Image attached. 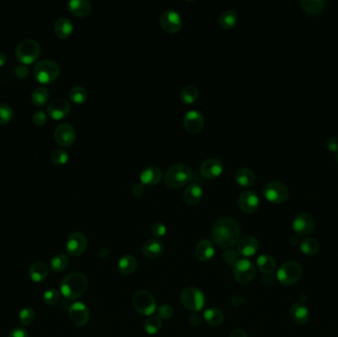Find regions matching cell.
<instances>
[{
    "label": "cell",
    "mask_w": 338,
    "mask_h": 337,
    "mask_svg": "<svg viewBox=\"0 0 338 337\" xmlns=\"http://www.w3.org/2000/svg\"><path fill=\"white\" fill-rule=\"evenodd\" d=\"M203 192V187L198 182H191L183 193L184 201L189 205H196L201 201Z\"/></svg>",
    "instance_id": "25"
},
{
    "label": "cell",
    "mask_w": 338,
    "mask_h": 337,
    "mask_svg": "<svg viewBox=\"0 0 338 337\" xmlns=\"http://www.w3.org/2000/svg\"><path fill=\"white\" fill-rule=\"evenodd\" d=\"M292 227L298 237H306L314 232L315 221L310 214L302 213L295 217Z\"/></svg>",
    "instance_id": "13"
},
{
    "label": "cell",
    "mask_w": 338,
    "mask_h": 337,
    "mask_svg": "<svg viewBox=\"0 0 338 337\" xmlns=\"http://www.w3.org/2000/svg\"><path fill=\"white\" fill-rule=\"evenodd\" d=\"M69 96L74 103L82 104L86 101V99L88 97V92L83 86L75 85V86L71 88V90L69 92Z\"/></svg>",
    "instance_id": "38"
},
{
    "label": "cell",
    "mask_w": 338,
    "mask_h": 337,
    "mask_svg": "<svg viewBox=\"0 0 338 337\" xmlns=\"http://www.w3.org/2000/svg\"><path fill=\"white\" fill-rule=\"evenodd\" d=\"M162 171L157 166H147L142 170L140 174L141 183L144 185H155L162 179Z\"/></svg>",
    "instance_id": "23"
},
{
    "label": "cell",
    "mask_w": 338,
    "mask_h": 337,
    "mask_svg": "<svg viewBox=\"0 0 338 337\" xmlns=\"http://www.w3.org/2000/svg\"><path fill=\"white\" fill-rule=\"evenodd\" d=\"M13 110L7 103H0V124H6L12 119Z\"/></svg>",
    "instance_id": "44"
},
{
    "label": "cell",
    "mask_w": 338,
    "mask_h": 337,
    "mask_svg": "<svg viewBox=\"0 0 338 337\" xmlns=\"http://www.w3.org/2000/svg\"><path fill=\"white\" fill-rule=\"evenodd\" d=\"M48 268L46 263L35 262L29 269V277L35 283H41L48 277Z\"/></svg>",
    "instance_id": "27"
},
{
    "label": "cell",
    "mask_w": 338,
    "mask_h": 337,
    "mask_svg": "<svg viewBox=\"0 0 338 337\" xmlns=\"http://www.w3.org/2000/svg\"><path fill=\"white\" fill-rule=\"evenodd\" d=\"M67 251L72 256H80L87 247V239L81 232H73L67 241Z\"/></svg>",
    "instance_id": "14"
},
{
    "label": "cell",
    "mask_w": 338,
    "mask_h": 337,
    "mask_svg": "<svg viewBox=\"0 0 338 337\" xmlns=\"http://www.w3.org/2000/svg\"><path fill=\"white\" fill-rule=\"evenodd\" d=\"M54 141L62 146L73 145L76 138V132L73 126L69 123L60 124L53 132Z\"/></svg>",
    "instance_id": "16"
},
{
    "label": "cell",
    "mask_w": 338,
    "mask_h": 337,
    "mask_svg": "<svg viewBox=\"0 0 338 337\" xmlns=\"http://www.w3.org/2000/svg\"><path fill=\"white\" fill-rule=\"evenodd\" d=\"M260 200L258 195L251 190L242 192L239 198V206L246 214H252L259 208Z\"/></svg>",
    "instance_id": "18"
},
{
    "label": "cell",
    "mask_w": 338,
    "mask_h": 337,
    "mask_svg": "<svg viewBox=\"0 0 338 337\" xmlns=\"http://www.w3.org/2000/svg\"><path fill=\"white\" fill-rule=\"evenodd\" d=\"M71 109V103L66 98L57 97L48 104L47 112L52 119L61 120L70 114Z\"/></svg>",
    "instance_id": "15"
},
{
    "label": "cell",
    "mask_w": 338,
    "mask_h": 337,
    "mask_svg": "<svg viewBox=\"0 0 338 337\" xmlns=\"http://www.w3.org/2000/svg\"><path fill=\"white\" fill-rule=\"evenodd\" d=\"M68 7L73 14L78 17H85L91 11V3L88 0H70Z\"/></svg>",
    "instance_id": "26"
},
{
    "label": "cell",
    "mask_w": 338,
    "mask_h": 337,
    "mask_svg": "<svg viewBox=\"0 0 338 337\" xmlns=\"http://www.w3.org/2000/svg\"><path fill=\"white\" fill-rule=\"evenodd\" d=\"M133 306L138 313L145 316L152 315L157 309L154 297L145 290H140L134 295Z\"/></svg>",
    "instance_id": "7"
},
{
    "label": "cell",
    "mask_w": 338,
    "mask_h": 337,
    "mask_svg": "<svg viewBox=\"0 0 338 337\" xmlns=\"http://www.w3.org/2000/svg\"><path fill=\"white\" fill-rule=\"evenodd\" d=\"M54 33L58 37L65 39L72 35L73 31V24L71 19L67 17H61L59 18L53 26Z\"/></svg>",
    "instance_id": "28"
},
{
    "label": "cell",
    "mask_w": 338,
    "mask_h": 337,
    "mask_svg": "<svg viewBox=\"0 0 338 337\" xmlns=\"http://www.w3.org/2000/svg\"><path fill=\"white\" fill-rule=\"evenodd\" d=\"M43 299H44V303L46 305H48V306H54L60 301V293L58 292V290H48V291H46L44 293Z\"/></svg>",
    "instance_id": "43"
},
{
    "label": "cell",
    "mask_w": 338,
    "mask_h": 337,
    "mask_svg": "<svg viewBox=\"0 0 338 337\" xmlns=\"http://www.w3.org/2000/svg\"><path fill=\"white\" fill-rule=\"evenodd\" d=\"M327 148L331 152H338V137H330L326 142Z\"/></svg>",
    "instance_id": "51"
},
{
    "label": "cell",
    "mask_w": 338,
    "mask_h": 337,
    "mask_svg": "<svg viewBox=\"0 0 338 337\" xmlns=\"http://www.w3.org/2000/svg\"><path fill=\"white\" fill-rule=\"evenodd\" d=\"M259 248V243L256 238L248 236L243 238L238 243V253L244 257L248 258L256 254Z\"/></svg>",
    "instance_id": "20"
},
{
    "label": "cell",
    "mask_w": 338,
    "mask_h": 337,
    "mask_svg": "<svg viewBox=\"0 0 338 337\" xmlns=\"http://www.w3.org/2000/svg\"><path fill=\"white\" fill-rule=\"evenodd\" d=\"M6 61H7V57H6V54H5L4 52L0 51V67H2V66L6 63Z\"/></svg>",
    "instance_id": "56"
},
{
    "label": "cell",
    "mask_w": 338,
    "mask_h": 337,
    "mask_svg": "<svg viewBox=\"0 0 338 337\" xmlns=\"http://www.w3.org/2000/svg\"><path fill=\"white\" fill-rule=\"evenodd\" d=\"M196 257L201 262L210 261L215 255V247L213 242L209 240H202L196 246Z\"/></svg>",
    "instance_id": "22"
},
{
    "label": "cell",
    "mask_w": 338,
    "mask_h": 337,
    "mask_svg": "<svg viewBox=\"0 0 338 337\" xmlns=\"http://www.w3.org/2000/svg\"><path fill=\"white\" fill-rule=\"evenodd\" d=\"M242 234L239 222L231 217H221L214 223L211 232L213 241L220 247L231 248L240 241Z\"/></svg>",
    "instance_id": "1"
},
{
    "label": "cell",
    "mask_w": 338,
    "mask_h": 337,
    "mask_svg": "<svg viewBox=\"0 0 338 337\" xmlns=\"http://www.w3.org/2000/svg\"><path fill=\"white\" fill-rule=\"evenodd\" d=\"M156 312H157V316L163 320H167L169 318H171L174 313L173 308L168 304H162L156 309Z\"/></svg>",
    "instance_id": "47"
},
{
    "label": "cell",
    "mask_w": 338,
    "mask_h": 337,
    "mask_svg": "<svg viewBox=\"0 0 338 337\" xmlns=\"http://www.w3.org/2000/svg\"><path fill=\"white\" fill-rule=\"evenodd\" d=\"M192 179V171L188 165L176 163L170 166L165 174L164 181L170 188H179L190 182Z\"/></svg>",
    "instance_id": "3"
},
{
    "label": "cell",
    "mask_w": 338,
    "mask_h": 337,
    "mask_svg": "<svg viewBox=\"0 0 338 337\" xmlns=\"http://www.w3.org/2000/svg\"><path fill=\"white\" fill-rule=\"evenodd\" d=\"M69 262H70V259L68 257V255H66V254H59V255L54 256L50 260L49 267H50V269H51L52 272L59 273V272L64 271L68 267Z\"/></svg>",
    "instance_id": "39"
},
{
    "label": "cell",
    "mask_w": 338,
    "mask_h": 337,
    "mask_svg": "<svg viewBox=\"0 0 338 337\" xmlns=\"http://www.w3.org/2000/svg\"><path fill=\"white\" fill-rule=\"evenodd\" d=\"M166 232H167V230H166L165 224L162 223V222H160V221H156V222H154V223L151 226V228H150V233H151V235H152L154 238H156V239H159V238L164 237V236L166 235Z\"/></svg>",
    "instance_id": "46"
},
{
    "label": "cell",
    "mask_w": 338,
    "mask_h": 337,
    "mask_svg": "<svg viewBox=\"0 0 338 337\" xmlns=\"http://www.w3.org/2000/svg\"><path fill=\"white\" fill-rule=\"evenodd\" d=\"M205 124V119H204V115L196 110V109H191L189 110L185 115H184V119H183V125L185 127V129L192 133V134H197L199 133Z\"/></svg>",
    "instance_id": "17"
},
{
    "label": "cell",
    "mask_w": 338,
    "mask_h": 337,
    "mask_svg": "<svg viewBox=\"0 0 338 337\" xmlns=\"http://www.w3.org/2000/svg\"><path fill=\"white\" fill-rule=\"evenodd\" d=\"M256 266L258 270L263 274H272L277 267V262L271 255H260L256 260Z\"/></svg>",
    "instance_id": "31"
},
{
    "label": "cell",
    "mask_w": 338,
    "mask_h": 337,
    "mask_svg": "<svg viewBox=\"0 0 338 337\" xmlns=\"http://www.w3.org/2000/svg\"><path fill=\"white\" fill-rule=\"evenodd\" d=\"M138 268V261L135 256L131 254L124 255L118 262V270L123 275H131Z\"/></svg>",
    "instance_id": "30"
},
{
    "label": "cell",
    "mask_w": 338,
    "mask_h": 337,
    "mask_svg": "<svg viewBox=\"0 0 338 337\" xmlns=\"http://www.w3.org/2000/svg\"><path fill=\"white\" fill-rule=\"evenodd\" d=\"M35 317H36V313L32 308H25L23 310H21V312L19 313L20 323L24 326L33 323V321L35 320Z\"/></svg>",
    "instance_id": "42"
},
{
    "label": "cell",
    "mask_w": 338,
    "mask_h": 337,
    "mask_svg": "<svg viewBox=\"0 0 338 337\" xmlns=\"http://www.w3.org/2000/svg\"><path fill=\"white\" fill-rule=\"evenodd\" d=\"M239 21V16L236 10L227 9L222 11L218 17V23L224 29H231L235 27Z\"/></svg>",
    "instance_id": "33"
},
{
    "label": "cell",
    "mask_w": 338,
    "mask_h": 337,
    "mask_svg": "<svg viewBox=\"0 0 338 337\" xmlns=\"http://www.w3.org/2000/svg\"><path fill=\"white\" fill-rule=\"evenodd\" d=\"M51 161L57 165H63L69 161L70 153L65 148H57L51 152Z\"/></svg>",
    "instance_id": "41"
},
{
    "label": "cell",
    "mask_w": 338,
    "mask_h": 337,
    "mask_svg": "<svg viewBox=\"0 0 338 337\" xmlns=\"http://www.w3.org/2000/svg\"><path fill=\"white\" fill-rule=\"evenodd\" d=\"M300 247H301V250L304 254L309 255V256H313L318 252L319 243L315 239L308 238V239H305L304 241L301 242Z\"/></svg>",
    "instance_id": "37"
},
{
    "label": "cell",
    "mask_w": 338,
    "mask_h": 337,
    "mask_svg": "<svg viewBox=\"0 0 338 337\" xmlns=\"http://www.w3.org/2000/svg\"><path fill=\"white\" fill-rule=\"evenodd\" d=\"M199 96V90L195 85H187L181 91V100L185 104H192Z\"/></svg>",
    "instance_id": "40"
},
{
    "label": "cell",
    "mask_w": 338,
    "mask_h": 337,
    "mask_svg": "<svg viewBox=\"0 0 338 337\" xmlns=\"http://www.w3.org/2000/svg\"><path fill=\"white\" fill-rule=\"evenodd\" d=\"M162 327V321L161 318H159L157 315H150L145 320L144 324L145 331L149 335L156 334Z\"/></svg>",
    "instance_id": "35"
},
{
    "label": "cell",
    "mask_w": 338,
    "mask_h": 337,
    "mask_svg": "<svg viewBox=\"0 0 338 337\" xmlns=\"http://www.w3.org/2000/svg\"><path fill=\"white\" fill-rule=\"evenodd\" d=\"M182 305L192 313H199L206 304V298L201 290L195 287L185 288L180 294Z\"/></svg>",
    "instance_id": "5"
},
{
    "label": "cell",
    "mask_w": 338,
    "mask_h": 337,
    "mask_svg": "<svg viewBox=\"0 0 338 337\" xmlns=\"http://www.w3.org/2000/svg\"><path fill=\"white\" fill-rule=\"evenodd\" d=\"M189 323L193 327H198L202 323V317L197 313H193L189 316Z\"/></svg>",
    "instance_id": "52"
},
{
    "label": "cell",
    "mask_w": 338,
    "mask_h": 337,
    "mask_svg": "<svg viewBox=\"0 0 338 337\" xmlns=\"http://www.w3.org/2000/svg\"><path fill=\"white\" fill-rule=\"evenodd\" d=\"M255 266L247 258L240 259L234 267V276L238 283L246 285L255 277Z\"/></svg>",
    "instance_id": "10"
},
{
    "label": "cell",
    "mask_w": 338,
    "mask_h": 337,
    "mask_svg": "<svg viewBox=\"0 0 338 337\" xmlns=\"http://www.w3.org/2000/svg\"><path fill=\"white\" fill-rule=\"evenodd\" d=\"M32 120H33L35 125H37V126H42V125H44V124L46 123V121H47V115H46L45 111H43V110H39V111H37V112L34 113L33 117H32Z\"/></svg>",
    "instance_id": "48"
},
{
    "label": "cell",
    "mask_w": 338,
    "mask_h": 337,
    "mask_svg": "<svg viewBox=\"0 0 338 337\" xmlns=\"http://www.w3.org/2000/svg\"><path fill=\"white\" fill-rule=\"evenodd\" d=\"M165 251V245L159 240H149L142 247V252L146 258L154 259L160 257Z\"/></svg>",
    "instance_id": "21"
},
{
    "label": "cell",
    "mask_w": 338,
    "mask_h": 337,
    "mask_svg": "<svg viewBox=\"0 0 338 337\" xmlns=\"http://www.w3.org/2000/svg\"><path fill=\"white\" fill-rule=\"evenodd\" d=\"M303 274V268L296 261H288L281 265L277 271V280L284 286L297 283Z\"/></svg>",
    "instance_id": "8"
},
{
    "label": "cell",
    "mask_w": 338,
    "mask_h": 337,
    "mask_svg": "<svg viewBox=\"0 0 338 337\" xmlns=\"http://www.w3.org/2000/svg\"><path fill=\"white\" fill-rule=\"evenodd\" d=\"M203 317H204V320L212 326H218L224 320V314L217 308L208 309L207 311H205Z\"/></svg>",
    "instance_id": "34"
},
{
    "label": "cell",
    "mask_w": 338,
    "mask_h": 337,
    "mask_svg": "<svg viewBox=\"0 0 338 337\" xmlns=\"http://www.w3.org/2000/svg\"><path fill=\"white\" fill-rule=\"evenodd\" d=\"M236 180L239 185L242 187H248L255 181V174L252 169L248 167L240 168L236 173Z\"/></svg>",
    "instance_id": "32"
},
{
    "label": "cell",
    "mask_w": 338,
    "mask_h": 337,
    "mask_svg": "<svg viewBox=\"0 0 338 337\" xmlns=\"http://www.w3.org/2000/svg\"><path fill=\"white\" fill-rule=\"evenodd\" d=\"M292 320L297 324H305L310 319V311L303 303H295L290 309Z\"/></svg>",
    "instance_id": "24"
},
{
    "label": "cell",
    "mask_w": 338,
    "mask_h": 337,
    "mask_svg": "<svg viewBox=\"0 0 338 337\" xmlns=\"http://www.w3.org/2000/svg\"><path fill=\"white\" fill-rule=\"evenodd\" d=\"M41 51L40 44L34 39H25L22 40L15 48L16 58L22 64H32L35 62Z\"/></svg>",
    "instance_id": "6"
},
{
    "label": "cell",
    "mask_w": 338,
    "mask_h": 337,
    "mask_svg": "<svg viewBox=\"0 0 338 337\" xmlns=\"http://www.w3.org/2000/svg\"><path fill=\"white\" fill-rule=\"evenodd\" d=\"M200 172L205 178L214 179L223 172V164L217 157H210L203 161L200 166Z\"/></svg>",
    "instance_id": "19"
},
{
    "label": "cell",
    "mask_w": 338,
    "mask_h": 337,
    "mask_svg": "<svg viewBox=\"0 0 338 337\" xmlns=\"http://www.w3.org/2000/svg\"><path fill=\"white\" fill-rule=\"evenodd\" d=\"M132 193L135 197H142L145 193V185L141 182L136 183L133 187H132Z\"/></svg>",
    "instance_id": "50"
},
{
    "label": "cell",
    "mask_w": 338,
    "mask_h": 337,
    "mask_svg": "<svg viewBox=\"0 0 338 337\" xmlns=\"http://www.w3.org/2000/svg\"><path fill=\"white\" fill-rule=\"evenodd\" d=\"M230 337H247V334L242 328H236L231 332Z\"/></svg>",
    "instance_id": "55"
},
{
    "label": "cell",
    "mask_w": 338,
    "mask_h": 337,
    "mask_svg": "<svg viewBox=\"0 0 338 337\" xmlns=\"http://www.w3.org/2000/svg\"><path fill=\"white\" fill-rule=\"evenodd\" d=\"M222 257H223V260L227 264L233 266V267H235L240 260L239 259V253L236 250L231 249V248H228L223 251Z\"/></svg>",
    "instance_id": "45"
},
{
    "label": "cell",
    "mask_w": 338,
    "mask_h": 337,
    "mask_svg": "<svg viewBox=\"0 0 338 337\" xmlns=\"http://www.w3.org/2000/svg\"><path fill=\"white\" fill-rule=\"evenodd\" d=\"M327 3L326 0H302L300 2L304 11L310 15H316L323 11Z\"/></svg>",
    "instance_id": "29"
},
{
    "label": "cell",
    "mask_w": 338,
    "mask_h": 337,
    "mask_svg": "<svg viewBox=\"0 0 338 337\" xmlns=\"http://www.w3.org/2000/svg\"><path fill=\"white\" fill-rule=\"evenodd\" d=\"M48 96H49V93L46 87L38 86L33 90L31 94V100L35 105L43 106L48 102Z\"/></svg>",
    "instance_id": "36"
},
{
    "label": "cell",
    "mask_w": 338,
    "mask_h": 337,
    "mask_svg": "<svg viewBox=\"0 0 338 337\" xmlns=\"http://www.w3.org/2000/svg\"><path fill=\"white\" fill-rule=\"evenodd\" d=\"M336 160H337V162H338V152H337V153H336Z\"/></svg>",
    "instance_id": "57"
},
{
    "label": "cell",
    "mask_w": 338,
    "mask_h": 337,
    "mask_svg": "<svg viewBox=\"0 0 338 337\" xmlns=\"http://www.w3.org/2000/svg\"><path fill=\"white\" fill-rule=\"evenodd\" d=\"M61 73L60 66L52 60H42L36 64L34 68V75L41 83H49L55 80Z\"/></svg>",
    "instance_id": "4"
},
{
    "label": "cell",
    "mask_w": 338,
    "mask_h": 337,
    "mask_svg": "<svg viewBox=\"0 0 338 337\" xmlns=\"http://www.w3.org/2000/svg\"><path fill=\"white\" fill-rule=\"evenodd\" d=\"M245 300L242 296H239V295H236L234 297H232L231 299V303H232V306H235V307H239V306H242L244 304Z\"/></svg>",
    "instance_id": "54"
},
{
    "label": "cell",
    "mask_w": 338,
    "mask_h": 337,
    "mask_svg": "<svg viewBox=\"0 0 338 337\" xmlns=\"http://www.w3.org/2000/svg\"><path fill=\"white\" fill-rule=\"evenodd\" d=\"M263 195L269 202L273 204H283L289 198V189L281 181L272 180L267 182L263 187Z\"/></svg>",
    "instance_id": "9"
},
{
    "label": "cell",
    "mask_w": 338,
    "mask_h": 337,
    "mask_svg": "<svg viewBox=\"0 0 338 337\" xmlns=\"http://www.w3.org/2000/svg\"><path fill=\"white\" fill-rule=\"evenodd\" d=\"M7 337H29V333L25 328L15 327L9 332Z\"/></svg>",
    "instance_id": "49"
},
{
    "label": "cell",
    "mask_w": 338,
    "mask_h": 337,
    "mask_svg": "<svg viewBox=\"0 0 338 337\" xmlns=\"http://www.w3.org/2000/svg\"><path fill=\"white\" fill-rule=\"evenodd\" d=\"M69 318L73 325L84 326L89 321L90 313L83 303L75 302L69 308Z\"/></svg>",
    "instance_id": "12"
},
{
    "label": "cell",
    "mask_w": 338,
    "mask_h": 337,
    "mask_svg": "<svg viewBox=\"0 0 338 337\" xmlns=\"http://www.w3.org/2000/svg\"><path fill=\"white\" fill-rule=\"evenodd\" d=\"M88 280L86 276L79 272H73L64 277L61 282L62 295L71 301L80 298L87 290Z\"/></svg>",
    "instance_id": "2"
},
{
    "label": "cell",
    "mask_w": 338,
    "mask_h": 337,
    "mask_svg": "<svg viewBox=\"0 0 338 337\" xmlns=\"http://www.w3.org/2000/svg\"><path fill=\"white\" fill-rule=\"evenodd\" d=\"M15 73L18 77L20 78H24L27 76V74L29 73V70L28 68L25 66L24 64L23 65H18L16 68H15Z\"/></svg>",
    "instance_id": "53"
},
{
    "label": "cell",
    "mask_w": 338,
    "mask_h": 337,
    "mask_svg": "<svg viewBox=\"0 0 338 337\" xmlns=\"http://www.w3.org/2000/svg\"><path fill=\"white\" fill-rule=\"evenodd\" d=\"M161 28L170 34L177 33L183 26V19L180 13L175 9H166L159 18Z\"/></svg>",
    "instance_id": "11"
}]
</instances>
